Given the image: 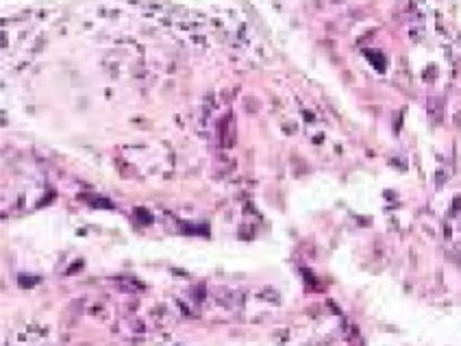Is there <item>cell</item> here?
Returning a JSON list of instances; mask_svg holds the SVG:
<instances>
[{
  "instance_id": "cell-1",
  "label": "cell",
  "mask_w": 461,
  "mask_h": 346,
  "mask_svg": "<svg viewBox=\"0 0 461 346\" xmlns=\"http://www.w3.org/2000/svg\"><path fill=\"white\" fill-rule=\"evenodd\" d=\"M220 138L224 140V146H233L235 135H233V118H230V116L226 118V120L220 122ZM222 140H220V142H222Z\"/></svg>"
}]
</instances>
